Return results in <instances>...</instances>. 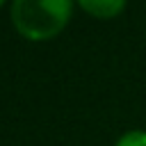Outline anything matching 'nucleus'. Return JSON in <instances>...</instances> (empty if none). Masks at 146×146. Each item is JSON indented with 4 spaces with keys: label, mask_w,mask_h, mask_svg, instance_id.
<instances>
[{
    "label": "nucleus",
    "mask_w": 146,
    "mask_h": 146,
    "mask_svg": "<svg viewBox=\"0 0 146 146\" xmlns=\"http://www.w3.org/2000/svg\"><path fill=\"white\" fill-rule=\"evenodd\" d=\"M71 0H14L11 25L27 41H46L64 30L71 18Z\"/></svg>",
    "instance_id": "nucleus-1"
},
{
    "label": "nucleus",
    "mask_w": 146,
    "mask_h": 146,
    "mask_svg": "<svg viewBox=\"0 0 146 146\" xmlns=\"http://www.w3.org/2000/svg\"><path fill=\"white\" fill-rule=\"evenodd\" d=\"M80 7L96 18H114L125 9L123 0H80Z\"/></svg>",
    "instance_id": "nucleus-2"
},
{
    "label": "nucleus",
    "mask_w": 146,
    "mask_h": 146,
    "mask_svg": "<svg viewBox=\"0 0 146 146\" xmlns=\"http://www.w3.org/2000/svg\"><path fill=\"white\" fill-rule=\"evenodd\" d=\"M114 146H146V130H128L116 139Z\"/></svg>",
    "instance_id": "nucleus-3"
},
{
    "label": "nucleus",
    "mask_w": 146,
    "mask_h": 146,
    "mask_svg": "<svg viewBox=\"0 0 146 146\" xmlns=\"http://www.w3.org/2000/svg\"><path fill=\"white\" fill-rule=\"evenodd\" d=\"M0 7H2V0H0Z\"/></svg>",
    "instance_id": "nucleus-4"
}]
</instances>
